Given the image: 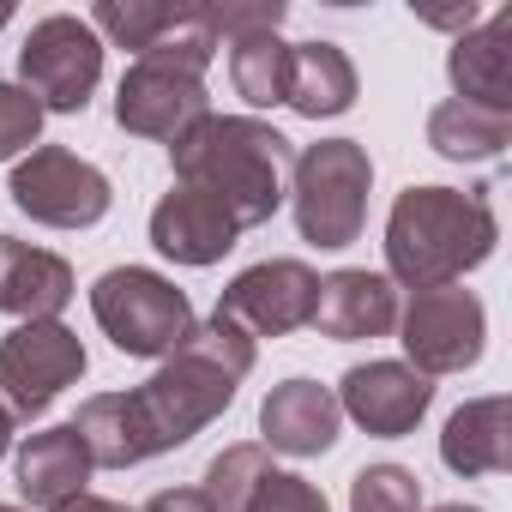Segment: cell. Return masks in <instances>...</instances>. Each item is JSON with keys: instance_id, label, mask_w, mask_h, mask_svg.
I'll list each match as a JSON object with an SVG mask.
<instances>
[{"instance_id": "11", "label": "cell", "mask_w": 512, "mask_h": 512, "mask_svg": "<svg viewBox=\"0 0 512 512\" xmlns=\"http://www.w3.org/2000/svg\"><path fill=\"white\" fill-rule=\"evenodd\" d=\"M211 115L205 79L181 73V67H157V61H133L115 85V121L133 139H181L193 121Z\"/></svg>"}, {"instance_id": "31", "label": "cell", "mask_w": 512, "mask_h": 512, "mask_svg": "<svg viewBox=\"0 0 512 512\" xmlns=\"http://www.w3.org/2000/svg\"><path fill=\"white\" fill-rule=\"evenodd\" d=\"M55 512H133V506H127V500H103V494H91V488H85V494L61 500Z\"/></svg>"}, {"instance_id": "1", "label": "cell", "mask_w": 512, "mask_h": 512, "mask_svg": "<svg viewBox=\"0 0 512 512\" xmlns=\"http://www.w3.org/2000/svg\"><path fill=\"white\" fill-rule=\"evenodd\" d=\"M175 181L211 193L241 229H260L278 217L284 193H290V163L296 145L253 115H205L193 121L175 145H169Z\"/></svg>"}, {"instance_id": "9", "label": "cell", "mask_w": 512, "mask_h": 512, "mask_svg": "<svg viewBox=\"0 0 512 512\" xmlns=\"http://www.w3.org/2000/svg\"><path fill=\"white\" fill-rule=\"evenodd\" d=\"M398 344L410 356V368L422 380L434 374H464L482 362V338H488V314L476 302V290L464 284H440V290H410V308L398 314Z\"/></svg>"}, {"instance_id": "14", "label": "cell", "mask_w": 512, "mask_h": 512, "mask_svg": "<svg viewBox=\"0 0 512 512\" xmlns=\"http://www.w3.org/2000/svg\"><path fill=\"white\" fill-rule=\"evenodd\" d=\"M320 338L332 344H356V338H386L398 326V284L386 272H362V266H344L332 278H320V296H314V320H308Z\"/></svg>"}, {"instance_id": "7", "label": "cell", "mask_w": 512, "mask_h": 512, "mask_svg": "<svg viewBox=\"0 0 512 512\" xmlns=\"http://www.w3.org/2000/svg\"><path fill=\"white\" fill-rule=\"evenodd\" d=\"M91 368L79 332H67L61 320H19L0 338V404L13 410V422L43 416L67 386H79Z\"/></svg>"}, {"instance_id": "34", "label": "cell", "mask_w": 512, "mask_h": 512, "mask_svg": "<svg viewBox=\"0 0 512 512\" xmlns=\"http://www.w3.org/2000/svg\"><path fill=\"white\" fill-rule=\"evenodd\" d=\"M7 25H13V7H0V31H7Z\"/></svg>"}, {"instance_id": "3", "label": "cell", "mask_w": 512, "mask_h": 512, "mask_svg": "<svg viewBox=\"0 0 512 512\" xmlns=\"http://www.w3.org/2000/svg\"><path fill=\"white\" fill-rule=\"evenodd\" d=\"M253 374V338L229 326L223 314L199 320L175 356L157 362V374L133 392V410L157 452L187 446L205 422H217L235 404V386Z\"/></svg>"}, {"instance_id": "6", "label": "cell", "mask_w": 512, "mask_h": 512, "mask_svg": "<svg viewBox=\"0 0 512 512\" xmlns=\"http://www.w3.org/2000/svg\"><path fill=\"white\" fill-rule=\"evenodd\" d=\"M13 205L43 223V229H91L109 217L115 205V187L97 163L73 157L67 145H37L13 163V181H7Z\"/></svg>"}, {"instance_id": "21", "label": "cell", "mask_w": 512, "mask_h": 512, "mask_svg": "<svg viewBox=\"0 0 512 512\" xmlns=\"http://www.w3.org/2000/svg\"><path fill=\"white\" fill-rule=\"evenodd\" d=\"M79 440L91 452V470H133L145 458H157L139 410H133V392H97L79 404Z\"/></svg>"}, {"instance_id": "12", "label": "cell", "mask_w": 512, "mask_h": 512, "mask_svg": "<svg viewBox=\"0 0 512 512\" xmlns=\"http://www.w3.org/2000/svg\"><path fill=\"white\" fill-rule=\"evenodd\" d=\"M338 410L356 422V428H368L374 440H404V434H416V422L428 416V404H434V386L410 368V362H362V368H350L344 380H338Z\"/></svg>"}, {"instance_id": "18", "label": "cell", "mask_w": 512, "mask_h": 512, "mask_svg": "<svg viewBox=\"0 0 512 512\" xmlns=\"http://www.w3.org/2000/svg\"><path fill=\"white\" fill-rule=\"evenodd\" d=\"M440 458L452 476H506L512 470V404L500 392L458 404L446 416Z\"/></svg>"}, {"instance_id": "10", "label": "cell", "mask_w": 512, "mask_h": 512, "mask_svg": "<svg viewBox=\"0 0 512 512\" xmlns=\"http://www.w3.org/2000/svg\"><path fill=\"white\" fill-rule=\"evenodd\" d=\"M314 296H320V278L302 260H260L229 278V290L217 296V314L260 344V338L302 332L314 320Z\"/></svg>"}, {"instance_id": "5", "label": "cell", "mask_w": 512, "mask_h": 512, "mask_svg": "<svg viewBox=\"0 0 512 512\" xmlns=\"http://www.w3.org/2000/svg\"><path fill=\"white\" fill-rule=\"evenodd\" d=\"M91 314L103 326V338L121 350V356H145V362H163L187 344V332L199 326L193 320V302L163 278V272H145V266H115L91 284Z\"/></svg>"}, {"instance_id": "30", "label": "cell", "mask_w": 512, "mask_h": 512, "mask_svg": "<svg viewBox=\"0 0 512 512\" xmlns=\"http://www.w3.org/2000/svg\"><path fill=\"white\" fill-rule=\"evenodd\" d=\"M145 512H211V500L199 488H163V494L145 500Z\"/></svg>"}, {"instance_id": "17", "label": "cell", "mask_w": 512, "mask_h": 512, "mask_svg": "<svg viewBox=\"0 0 512 512\" xmlns=\"http://www.w3.org/2000/svg\"><path fill=\"white\" fill-rule=\"evenodd\" d=\"M446 79L464 103L482 109H506L512 115V7H500L488 25H470L452 55H446Z\"/></svg>"}, {"instance_id": "28", "label": "cell", "mask_w": 512, "mask_h": 512, "mask_svg": "<svg viewBox=\"0 0 512 512\" xmlns=\"http://www.w3.org/2000/svg\"><path fill=\"white\" fill-rule=\"evenodd\" d=\"M241 512H332V500H326L308 476H296V470H272L260 488L247 494Z\"/></svg>"}, {"instance_id": "19", "label": "cell", "mask_w": 512, "mask_h": 512, "mask_svg": "<svg viewBox=\"0 0 512 512\" xmlns=\"http://www.w3.org/2000/svg\"><path fill=\"white\" fill-rule=\"evenodd\" d=\"M19 494L31 500V506H61V500H73V494H85V482H91V452H85V440H79V428L73 422H55V428H37V434H25L19 440Z\"/></svg>"}, {"instance_id": "24", "label": "cell", "mask_w": 512, "mask_h": 512, "mask_svg": "<svg viewBox=\"0 0 512 512\" xmlns=\"http://www.w3.org/2000/svg\"><path fill=\"white\" fill-rule=\"evenodd\" d=\"M272 470H278V464H272V452H266L260 440H241V446H223V452L205 464L199 494L211 500V512H241V506H247V494L260 488Z\"/></svg>"}, {"instance_id": "29", "label": "cell", "mask_w": 512, "mask_h": 512, "mask_svg": "<svg viewBox=\"0 0 512 512\" xmlns=\"http://www.w3.org/2000/svg\"><path fill=\"white\" fill-rule=\"evenodd\" d=\"M205 19H211L217 43H235V37H253V31H278L284 7L278 0H266V7H205Z\"/></svg>"}, {"instance_id": "2", "label": "cell", "mask_w": 512, "mask_h": 512, "mask_svg": "<svg viewBox=\"0 0 512 512\" xmlns=\"http://www.w3.org/2000/svg\"><path fill=\"white\" fill-rule=\"evenodd\" d=\"M500 241L482 187H404L386 217V278L404 290H440L476 272Z\"/></svg>"}, {"instance_id": "23", "label": "cell", "mask_w": 512, "mask_h": 512, "mask_svg": "<svg viewBox=\"0 0 512 512\" xmlns=\"http://www.w3.org/2000/svg\"><path fill=\"white\" fill-rule=\"evenodd\" d=\"M229 85L253 109H278L290 91V43L278 31H253L229 43Z\"/></svg>"}, {"instance_id": "13", "label": "cell", "mask_w": 512, "mask_h": 512, "mask_svg": "<svg viewBox=\"0 0 512 512\" xmlns=\"http://www.w3.org/2000/svg\"><path fill=\"white\" fill-rule=\"evenodd\" d=\"M241 241V223L199 187H169L151 205V247L175 266H217L223 253Z\"/></svg>"}, {"instance_id": "26", "label": "cell", "mask_w": 512, "mask_h": 512, "mask_svg": "<svg viewBox=\"0 0 512 512\" xmlns=\"http://www.w3.org/2000/svg\"><path fill=\"white\" fill-rule=\"evenodd\" d=\"M350 512H422V482L404 464H362L350 482Z\"/></svg>"}, {"instance_id": "15", "label": "cell", "mask_w": 512, "mask_h": 512, "mask_svg": "<svg viewBox=\"0 0 512 512\" xmlns=\"http://www.w3.org/2000/svg\"><path fill=\"white\" fill-rule=\"evenodd\" d=\"M338 422H344V410H338L332 386L284 380L260 404V446L284 452V458H320V452L338 446Z\"/></svg>"}, {"instance_id": "25", "label": "cell", "mask_w": 512, "mask_h": 512, "mask_svg": "<svg viewBox=\"0 0 512 512\" xmlns=\"http://www.w3.org/2000/svg\"><path fill=\"white\" fill-rule=\"evenodd\" d=\"M175 13H181V7H163V0H97V13H91L85 25H91L97 37H109L115 49L145 55L151 43H163V37H169Z\"/></svg>"}, {"instance_id": "4", "label": "cell", "mask_w": 512, "mask_h": 512, "mask_svg": "<svg viewBox=\"0 0 512 512\" xmlns=\"http://www.w3.org/2000/svg\"><path fill=\"white\" fill-rule=\"evenodd\" d=\"M368 187H374V157L356 139H320L296 151L290 163V211L302 241L314 247H350L362 241L368 223Z\"/></svg>"}, {"instance_id": "20", "label": "cell", "mask_w": 512, "mask_h": 512, "mask_svg": "<svg viewBox=\"0 0 512 512\" xmlns=\"http://www.w3.org/2000/svg\"><path fill=\"white\" fill-rule=\"evenodd\" d=\"M284 103L302 121H332L356 109V67L338 43H290V91Z\"/></svg>"}, {"instance_id": "16", "label": "cell", "mask_w": 512, "mask_h": 512, "mask_svg": "<svg viewBox=\"0 0 512 512\" xmlns=\"http://www.w3.org/2000/svg\"><path fill=\"white\" fill-rule=\"evenodd\" d=\"M79 296L73 266L49 247L0 235V314L13 320H61V308Z\"/></svg>"}, {"instance_id": "33", "label": "cell", "mask_w": 512, "mask_h": 512, "mask_svg": "<svg viewBox=\"0 0 512 512\" xmlns=\"http://www.w3.org/2000/svg\"><path fill=\"white\" fill-rule=\"evenodd\" d=\"M434 512H482V506H464V500H446V506H434Z\"/></svg>"}, {"instance_id": "22", "label": "cell", "mask_w": 512, "mask_h": 512, "mask_svg": "<svg viewBox=\"0 0 512 512\" xmlns=\"http://www.w3.org/2000/svg\"><path fill=\"white\" fill-rule=\"evenodd\" d=\"M428 145L446 163H488V157H500L512 145V115L506 109L464 103V97H446L428 115Z\"/></svg>"}, {"instance_id": "8", "label": "cell", "mask_w": 512, "mask_h": 512, "mask_svg": "<svg viewBox=\"0 0 512 512\" xmlns=\"http://www.w3.org/2000/svg\"><path fill=\"white\" fill-rule=\"evenodd\" d=\"M19 79L25 91L43 103V115H79L103 79V37L73 19V13H49L31 25L25 49H19Z\"/></svg>"}, {"instance_id": "27", "label": "cell", "mask_w": 512, "mask_h": 512, "mask_svg": "<svg viewBox=\"0 0 512 512\" xmlns=\"http://www.w3.org/2000/svg\"><path fill=\"white\" fill-rule=\"evenodd\" d=\"M37 133H43V103H37L25 85H7V79H0V163L37 151Z\"/></svg>"}, {"instance_id": "35", "label": "cell", "mask_w": 512, "mask_h": 512, "mask_svg": "<svg viewBox=\"0 0 512 512\" xmlns=\"http://www.w3.org/2000/svg\"><path fill=\"white\" fill-rule=\"evenodd\" d=\"M0 512H25V506H0Z\"/></svg>"}, {"instance_id": "32", "label": "cell", "mask_w": 512, "mask_h": 512, "mask_svg": "<svg viewBox=\"0 0 512 512\" xmlns=\"http://www.w3.org/2000/svg\"><path fill=\"white\" fill-rule=\"evenodd\" d=\"M7 446H13V410L0 404V458H7Z\"/></svg>"}]
</instances>
